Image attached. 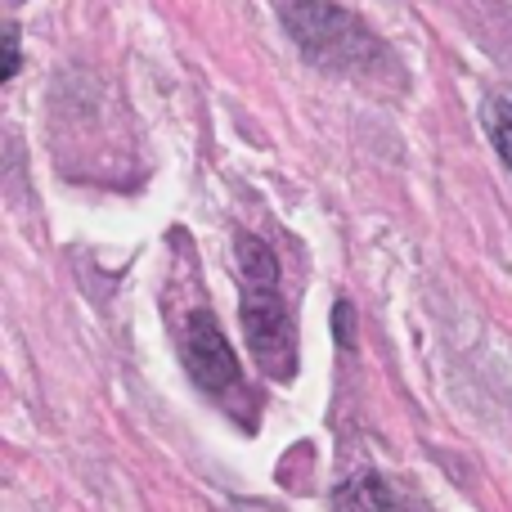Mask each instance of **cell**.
I'll return each mask as SVG.
<instances>
[{
    "label": "cell",
    "mask_w": 512,
    "mask_h": 512,
    "mask_svg": "<svg viewBox=\"0 0 512 512\" xmlns=\"http://www.w3.org/2000/svg\"><path fill=\"white\" fill-rule=\"evenodd\" d=\"M283 23H288L292 41L301 45V54L328 72L373 77V72L391 68L387 45L355 14L333 5V0H292V5L283 9Z\"/></svg>",
    "instance_id": "obj_1"
},
{
    "label": "cell",
    "mask_w": 512,
    "mask_h": 512,
    "mask_svg": "<svg viewBox=\"0 0 512 512\" xmlns=\"http://www.w3.org/2000/svg\"><path fill=\"white\" fill-rule=\"evenodd\" d=\"M180 355H185L189 378L198 382L212 396H230L239 391V355L225 342L221 324H216L207 310H194L185 319V333H180Z\"/></svg>",
    "instance_id": "obj_2"
},
{
    "label": "cell",
    "mask_w": 512,
    "mask_h": 512,
    "mask_svg": "<svg viewBox=\"0 0 512 512\" xmlns=\"http://www.w3.org/2000/svg\"><path fill=\"white\" fill-rule=\"evenodd\" d=\"M243 333L252 342L256 364L265 373H274V378H288L297 328H292L288 306L279 301L274 288H248V297H243Z\"/></svg>",
    "instance_id": "obj_3"
},
{
    "label": "cell",
    "mask_w": 512,
    "mask_h": 512,
    "mask_svg": "<svg viewBox=\"0 0 512 512\" xmlns=\"http://www.w3.org/2000/svg\"><path fill=\"white\" fill-rule=\"evenodd\" d=\"M337 512H405L400 495L378 477H355L337 490Z\"/></svg>",
    "instance_id": "obj_4"
},
{
    "label": "cell",
    "mask_w": 512,
    "mask_h": 512,
    "mask_svg": "<svg viewBox=\"0 0 512 512\" xmlns=\"http://www.w3.org/2000/svg\"><path fill=\"white\" fill-rule=\"evenodd\" d=\"M234 256H239V270L248 288H279V261H274V252L256 234H239Z\"/></svg>",
    "instance_id": "obj_5"
},
{
    "label": "cell",
    "mask_w": 512,
    "mask_h": 512,
    "mask_svg": "<svg viewBox=\"0 0 512 512\" xmlns=\"http://www.w3.org/2000/svg\"><path fill=\"white\" fill-rule=\"evenodd\" d=\"M486 131L495 153L512 167V90H499V95L486 99Z\"/></svg>",
    "instance_id": "obj_6"
},
{
    "label": "cell",
    "mask_w": 512,
    "mask_h": 512,
    "mask_svg": "<svg viewBox=\"0 0 512 512\" xmlns=\"http://www.w3.org/2000/svg\"><path fill=\"white\" fill-rule=\"evenodd\" d=\"M18 72V27H5V81Z\"/></svg>",
    "instance_id": "obj_7"
}]
</instances>
